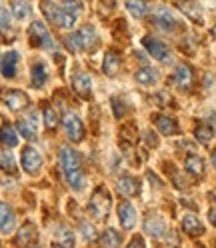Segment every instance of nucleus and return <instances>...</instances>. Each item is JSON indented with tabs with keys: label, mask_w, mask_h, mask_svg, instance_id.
<instances>
[{
	"label": "nucleus",
	"mask_w": 216,
	"mask_h": 248,
	"mask_svg": "<svg viewBox=\"0 0 216 248\" xmlns=\"http://www.w3.org/2000/svg\"><path fill=\"white\" fill-rule=\"evenodd\" d=\"M60 164H62L64 176L70 184V188L82 190L84 188V174H82L80 158H78V154H76V150H72L70 146H64L60 150Z\"/></svg>",
	"instance_id": "f257e3e1"
},
{
	"label": "nucleus",
	"mask_w": 216,
	"mask_h": 248,
	"mask_svg": "<svg viewBox=\"0 0 216 248\" xmlns=\"http://www.w3.org/2000/svg\"><path fill=\"white\" fill-rule=\"evenodd\" d=\"M110 204H112V198H110V192H108L104 186H98V188L94 190V194H92L90 198V214L94 216L96 220H104L108 212H110Z\"/></svg>",
	"instance_id": "f03ea898"
},
{
	"label": "nucleus",
	"mask_w": 216,
	"mask_h": 248,
	"mask_svg": "<svg viewBox=\"0 0 216 248\" xmlns=\"http://www.w3.org/2000/svg\"><path fill=\"white\" fill-rule=\"evenodd\" d=\"M28 36H30V44L36 46V48H52L54 46V40H52V36L48 32V28H46V24L40 22V20L30 24Z\"/></svg>",
	"instance_id": "7ed1b4c3"
},
{
	"label": "nucleus",
	"mask_w": 216,
	"mask_h": 248,
	"mask_svg": "<svg viewBox=\"0 0 216 248\" xmlns=\"http://www.w3.org/2000/svg\"><path fill=\"white\" fill-rule=\"evenodd\" d=\"M142 44H144V48L148 50V54L152 58H156L158 62H162V64H170V62H172V52H170V48H168L164 42L152 38V36H146L142 40Z\"/></svg>",
	"instance_id": "20e7f679"
},
{
	"label": "nucleus",
	"mask_w": 216,
	"mask_h": 248,
	"mask_svg": "<svg viewBox=\"0 0 216 248\" xmlns=\"http://www.w3.org/2000/svg\"><path fill=\"white\" fill-rule=\"evenodd\" d=\"M62 124H64V130L72 142H80L84 138V124L76 112H66L62 118Z\"/></svg>",
	"instance_id": "39448f33"
},
{
	"label": "nucleus",
	"mask_w": 216,
	"mask_h": 248,
	"mask_svg": "<svg viewBox=\"0 0 216 248\" xmlns=\"http://www.w3.org/2000/svg\"><path fill=\"white\" fill-rule=\"evenodd\" d=\"M152 20H154V24H156L158 28L166 30V32H168V30H174L178 26V20L174 18V14L168 10L166 6H156V8H154Z\"/></svg>",
	"instance_id": "423d86ee"
},
{
	"label": "nucleus",
	"mask_w": 216,
	"mask_h": 248,
	"mask_svg": "<svg viewBox=\"0 0 216 248\" xmlns=\"http://www.w3.org/2000/svg\"><path fill=\"white\" fill-rule=\"evenodd\" d=\"M42 166V156L40 152L32 146H26L22 150V168L26 170L28 174H38V170Z\"/></svg>",
	"instance_id": "0eeeda50"
},
{
	"label": "nucleus",
	"mask_w": 216,
	"mask_h": 248,
	"mask_svg": "<svg viewBox=\"0 0 216 248\" xmlns=\"http://www.w3.org/2000/svg\"><path fill=\"white\" fill-rule=\"evenodd\" d=\"M4 104L8 106V110L12 112H18L28 104V96L24 94L22 90H8L4 94Z\"/></svg>",
	"instance_id": "6e6552de"
},
{
	"label": "nucleus",
	"mask_w": 216,
	"mask_h": 248,
	"mask_svg": "<svg viewBox=\"0 0 216 248\" xmlns=\"http://www.w3.org/2000/svg\"><path fill=\"white\" fill-rule=\"evenodd\" d=\"M194 82V74H192V68L188 64H178L176 70H174V84L182 90H188Z\"/></svg>",
	"instance_id": "1a4fd4ad"
},
{
	"label": "nucleus",
	"mask_w": 216,
	"mask_h": 248,
	"mask_svg": "<svg viewBox=\"0 0 216 248\" xmlns=\"http://www.w3.org/2000/svg\"><path fill=\"white\" fill-rule=\"evenodd\" d=\"M72 88L74 92L78 96L82 98H88L92 94V80H90V76L86 72H78V74H74V78H72Z\"/></svg>",
	"instance_id": "9d476101"
},
{
	"label": "nucleus",
	"mask_w": 216,
	"mask_h": 248,
	"mask_svg": "<svg viewBox=\"0 0 216 248\" xmlns=\"http://www.w3.org/2000/svg\"><path fill=\"white\" fill-rule=\"evenodd\" d=\"M116 190H118L122 196L132 198V196H136L138 192H140V184H138V180L132 178V176H120V178L116 180Z\"/></svg>",
	"instance_id": "9b49d317"
},
{
	"label": "nucleus",
	"mask_w": 216,
	"mask_h": 248,
	"mask_svg": "<svg viewBox=\"0 0 216 248\" xmlns=\"http://www.w3.org/2000/svg\"><path fill=\"white\" fill-rule=\"evenodd\" d=\"M16 66H18V52H6L2 54V60H0V70H2V76L6 78H14L16 76Z\"/></svg>",
	"instance_id": "f8f14e48"
},
{
	"label": "nucleus",
	"mask_w": 216,
	"mask_h": 248,
	"mask_svg": "<svg viewBox=\"0 0 216 248\" xmlns=\"http://www.w3.org/2000/svg\"><path fill=\"white\" fill-rule=\"evenodd\" d=\"M36 124H38L36 112H30L28 120H20L16 124V130H18V134H22L26 138V140H36Z\"/></svg>",
	"instance_id": "ddd939ff"
},
{
	"label": "nucleus",
	"mask_w": 216,
	"mask_h": 248,
	"mask_svg": "<svg viewBox=\"0 0 216 248\" xmlns=\"http://www.w3.org/2000/svg\"><path fill=\"white\" fill-rule=\"evenodd\" d=\"M14 222H16V216H14L12 206L6 202H0V232H4V234L12 232Z\"/></svg>",
	"instance_id": "4468645a"
},
{
	"label": "nucleus",
	"mask_w": 216,
	"mask_h": 248,
	"mask_svg": "<svg viewBox=\"0 0 216 248\" xmlns=\"http://www.w3.org/2000/svg\"><path fill=\"white\" fill-rule=\"evenodd\" d=\"M118 218H120V224L124 226L126 230L134 228L136 224V210L130 202H120L118 204Z\"/></svg>",
	"instance_id": "2eb2a0df"
},
{
	"label": "nucleus",
	"mask_w": 216,
	"mask_h": 248,
	"mask_svg": "<svg viewBox=\"0 0 216 248\" xmlns=\"http://www.w3.org/2000/svg\"><path fill=\"white\" fill-rule=\"evenodd\" d=\"M182 230L186 232L188 236H194V238L204 234V226L198 220V216H194V214H186L182 218Z\"/></svg>",
	"instance_id": "dca6fc26"
},
{
	"label": "nucleus",
	"mask_w": 216,
	"mask_h": 248,
	"mask_svg": "<svg viewBox=\"0 0 216 248\" xmlns=\"http://www.w3.org/2000/svg\"><path fill=\"white\" fill-rule=\"evenodd\" d=\"M154 124H156L158 132L164 134V136H172V134H176V130H178L176 120H174L172 116H166V114L156 116V118H154Z\"/></svg>",
	"instance_id": "f3484780"
},
{
	"label": "nucleus",
	"mask_w": 216,
	"mask_h": 248,
	"mask_svg": "<svg viewBox=\"0 0 216 248\" xmlns=\"http://www.w3.org/2000/svg\"><path fill=\"white\" fill-rule=\"evenodd\" d=\"M178 8L186 14V16L190 18V20H194V22H198V24H202V10H200V6L198 4H194L192 0H178Z\"/></svg>",
	"instance_id": "a211bd4d"
},
{
	"label": "nucleus",
	"mask_w": 216,
	"mask_h": 248,
	"mask_svg": "<svg viewBox=\"0 0 216 248\" xmlns=\"http://www.w3.org/2000/svg\"><path fill=\"white\" fill-rule=\"evenodd\" d=\"M144 230L148 232L150 236H154V238H162L166 228H164L162 218H158V216H148V218L144 220Z\"/></svg>",
	"instance_id": "6ab92c4d"
},
{
	"label": "nucleus",
	"mask_w": 216,
	"mask_h": 248,
	"mask_svg": "<svg viewBox=\"0 0 216 248\" xmlns=\"http://www.w3.org/2000/svg\"><path fill=\"white\" fill-rule=\"evenodd\" d=\"M36 228L34 224H24L20 230H18V234H16V244L18 246H28V244H34L36 242Z\"/></svg>",
	"instance_id": "aec40b11"
},
{
	"label": "nucleus",
	"mask_w": 216,
	"mask_h": 248,
	"mask_svg": "<svg viewBox=\"0 0 216 248\" xmlns=\"http://www.w3.org/2000/svg\"><path fill=\"white\" fill-rule=\"evenodd\" d=\"M74 22H76V12H70V10H66V8H60L58 6V12H56V16H54V24L58 26V28H72L74 26Z\"/></svg>",
	"instance_id": "412c9836"
},
{
	"label": "nucleus",
	"mask_w": 216,
	"mask_h": 248,
	"mask_svg": "<svg viewBox=\"0 0 216 248\" xmlns=\"http://www.w3.org/2000/svg\"><path fill=\"white\" fill-rule=\"evenodd\" d=\"M0 142L6 148H14L18 144V130H14L10 124H4V126L0 128Z\"/></svg>",
	"instance_id": "4be33fe9"
},
{
	"label": "nucleus",
	"mask_w": 216,
	"mask_h": 248,
	"mask_svg": "<svg viewBox=\"0 0 216 248\" xmlns=\"http://www.w3.org/2000/svg\"><path fill=\"white\" fill-rule=\"evenodd\" d=\"M184 166H186V172L196 176V178L204 174V160L200 156H196V154H190L186 158V162H184Z\"/></svg>",
	"instance_id": "5701e85b"
},
{
	"label": "nucleus",
	"mask_w": 216,
	"mask_h": 248,
	"mask_svg": "<svg viewBox=\"0 0 216 248\" xmlns=\"http://www.w3.org/2000/svg\"><path fill=\"white\" fill-rule=\"evenodd\" d=\"M134 78H136L138 84H142V86H152V84H156L158 74H156V70H152V68L144 66V68H140V70L136 72Z\"/></svg>",
	"instance_id": "b1692460"
},
{
	"label": "nucleus",
	"mask_w": 216,
	"mask_h": 248,
	"mask_svg": "<svg viewBox=\"0 0 216 248\" xmlns=\"http://www.w3.org/2000/svg\"><path fill=\"white\" fill-rule=\"evenodd\" d=\"M102 70L106 76H114L118 70H120V58L116 52H108L104 56V64H102Z\"/></svg>",
	"instance_id": "393cba45"
},
{
	"label": "nucleus",
	"mask_w": 216,
	"mask_h": 248,
	"mask_svg": "<svg viewBox=\"0 0 216 248\" xmlns=\"http://www.w3.org/2000/svg\"><path fill=\"white\" fill-rule=\"evenodd\" d=\"M30 78H32V86L34 88H42L46 78H48V74H46V66L42 62H36L32 66V72H30Z\"/></svg>",
	"instance_id": "a878e982"
},
{
	"label": "nucleus",
	"mask_w": 216,
	"mask_h": 248,
	"mask_svg": "<svg viewBox=\"0 0 216 248\" xmlns=\"http://www.w3.org/2000/svg\"><path fill=\"white\" fill-rule=\"evenodd\" d=\"M64 42H66V48L70 52H80V50H86L88 48L84 38H82V34H80V30H78V32H74V34H68Z\"/></svg>",
	"instance_id": "bb28decb"
},
{
	"label": "nucleus",
	"mask_w": 216,
	"mask_h": 248,
	"mask_svg": "<svg viewBox=\"0 0 216 248\" xmlns=\"http://www.w3.org/2000/svg\"><path fill=\"white\" fill-rule=\"evenodd\" d=\"M126 8L134 18H144L148 14V6L144 0H126Z\"/></svg>",
	"instance_id": "cd10ccee"
},
{
	"label": "nucleus",
	"mask_w": 216,
	"mask_h": 248,
	"mask_svg": "<svg viewBox=\"0 0 216 248\" xmlns=\"http://www.w3.org/2000/svg\"><path fill=\"white\" fill-rule=\"evenodd\" d=\"M98 242L102 246H120L122 244V236L114 228H108V230H104V234L98 238Z\"/></svg>",
	"instance_id": "c85d7f7f"
},
{
	"label": "nucleus",
	"mask_w": 216,
	"mask_h": 248,
	"mask_svg": "<svg viewBox=\"0 0 216 248\" xmlns=\"http://www.w3.org/2000/svg\"><path fill=\"white\" fill-rule=\"evenodd\" d=\"M212 136H214V130L208 126V124H198L194 128V138L200 144H208L212 140Z\"/></svg>",
	"instance_id": "c756f323"
},
{
	"label": "nucleus",
	"mask_w": 216,
	"mask_h": 248,
	"mask_svg": "<svg viewBox=\"0 0 216 248\" xmlns=\"http://www.w3.org/2000/svg\"><path fill=\"white\" fill-rule=\"evenodd\" d=\"M10 6H12V14H14V16H16L18 20L26 18L28 14H30V4L26 2V0H12Z\"/></svg>",
	"instance_id": "7c9ffc66"
},
{
	"label": "nucleus",
	"mask_w": 216,
	"mask_h": 248,
	"mask_svg": "<svg viewBox=\"0 0 216 248\" xmlns=\"http://www.w3.org/2000/svg\"><path fill=\"white\" fill-rule=\"evenodd\" d=\"M0 168L8 174H16V160H14L12 152H8V150L2 152V156H0Z\"/></svg>",
	"instance_id": "2f4dec72"
},
{
	"label": "nucleus",
	"mask_w": 216,
	"mask_h": 248,
	"mask_svg": "<svg viewBox=\"0 0 216 248\" xmlns=\"http://www.w3.org/2000/svg\"><path fill=\"white\" fill-rule=\"evenodd\" d=\"M56 244H60V246H72L74 244V232L70 228H66V226L58 228V232H56Z\"/></svg>",
	"instance_id": "473e14b6"
},
{
	"label": "nucleus",
	"mask_w": 216,
	"mask_h": 248,
	"mask_svg": "<svg viewBox=\"0 0 216 248\" xmlns=\"http://www.w3.org/2000/svg\"><path fill=\"white\" fill-rule=\"evenodd\" d=\"M42 118H44V126L48 128V130H54V128H56V124H58V116H56V112L52 110V106H44V110H42Z\"/></svg>",
	"instance_id": "72a5a7b5"
},
{
	"label": "nucleus",
	"mask_w": 216,
	"mask_h": 248,
	"mask_svg": "<svg viewBox=\"0 0 216 248\" xmlns=\"http://www.w3.org/2000/svg\"><path fill=\"white\" fill-rule=\"evenodd\" d=\"M40 10H42V14L46 16V20L54 22V16H56V12H58V6H56V4H52L50 0H42Z\"/></svg>",
	"instance_id": "f704fd0d"
},
{
	"label": "nucleus",
	"mask_w": 216,
	"mask_h": 248,
	"mask_svg": "<svg viewBox=\"0 0 216 248\" xmlns=\"http://www.w3.org/2000/svg\"><path fill=\"white\" fill-rule=\"evenodd\" d=\"M112 112H114V116L116 118H124V114H126V104H124V100L122 98H112Z\"/></svg>",
	"instance_id": "c9c22d12"
},
{
	"label": "nucleus",
	"mask_w": 216,
	"mask_h": 248,
	"mask_svg": "<svg viewBox=\"0 0 216 248\" xmlns=\"http://www.w3.org/2000/svg\"><path fill=\"white\" fill-rule=\"evenodd\" d=\"M80 34H82V38H84L86 46L90 48V46H92V42H94V38H96L94 28H92V26H82V28H80Z\"/></svg>",
	"instance_id": "e433bc0d"
},
{
	"label": "nucleus",
	"mask_w": 216,
	"mask_h": 248,
	"mask_svg": "<svg viewBox=\"0 0 216 248\" xmlns=\"http://www.w3.org/2000/svg\"><path fill=\"white\" fill-rule=\"evenodd\" d=\"M0 28L2 30H10L12 28V16L6 8H0Z\"/></svg>",
	"instance_id": "4c0bfd02"
},
{
	"label": "nucleus",
	"mask_w": 216,
	"mask_h": 248,
	"mask_svg": "<svg viewBox=\"0 0 216 248\" xmlns=\"http://www.w3.org/2000/svg\"><path fill=\"white\" fill-rule=\"evenodd\" d=\"M80 228H82V236H84L88 242H92V240H96V238H98V236H96V232H94V226H92V224L82 222Z\"/></svg>",
	"instance_id": "58836bf2"
},
{
	"label": "nucleus",
	"mask_w": 216,
	"mask_h": 248,
	"mask_svg": "<svg viewBox=\"0 0 216 248\" xmlns=\"http://www.w3.org/2000/svg\"><path fill=\"white\" fill-rule=\"evenodd\" d=\"M62 8H66V10H70V12H76V14H78L80 2H78V0H64V4H62Z\"/></svg>",
	"instance_id": "ea45409f"
},
{
	"label": "nucleus",
	"mask_w": 216,
	"mask_h": 248,
	"mask_svg": "<svg viewBox=\"0 0 216 248\" xmlns=\"http://www.w3.org/2000/svg\"><path fill=\"white\" fill-rule=\"evenodd\" d=\"M206 124H208V126L216 132V112H212V114H208V118H206Z\"/></svg>",
	"instance_id": "a19ab883"
},
{
	"label": "nucleus",
	"mask_w": 216,
	"mask_h": 248,
	"mask_svg": "<svg viewBox=\"0 0 216 248\" xmlns=\"http://www.w3.org/2000/svg\"><path fill=\"white\" fill-rule=\"evenodd\" d=\"M130 246H132V248H138V246H144V240H142L140 236H134V238L130 240Z\"/></svg>",
	"instance_id": "79ce46f5"
},
{
	"label": "nucleus",
	"mask_w": 216,
	"mask_h": 248,
	"mask_svg": "<svg viewBox=\"0 0 216 248\" xmlns=\"http://www.w3.org/2000/svg\"><path fill=\"white\" fill-rule=\"evenodd\" d=\"M144 134H146L144 138H146V140L150 142V146H156V142H158V140H156V138H154V136H152V132H144Z\"/></svg>",
	"instance_id": "37998d69"
},
{
	"label": "nucleus",
	"mask_w": 216,
	"mask_h": 248,
	"mask_svg": "<svg viewBox=\"0 0 216 248\" xmlns=\"http://www.w3.org/2000/svg\"><path fill=\"white\" fill-rule=\"evenodd\" d=\"M208 218H210V222L216 226V208H210V212H208Z\"/></svg>",
	"instance_id": "c03bdc74"
},
{
	"label": "nucleus",
	"mask_w": 216,
	"mask_h": 248,
	"mask_svg": "<svg viewBox=\"0 0 216 248\" xmlns=\"http://www.w3.org/2000/svg\"><path fill=\"white\" fill-rule=\"evenodd\" d=\"M102 2H104V4H108V6H110V8H112V6L116 4V0H102Z\"/></svg>",
	"instance_id": "a18cd8bd"
},
{
	"label": "nucleus",
	"mask_w": 216,
	"mask_h": 248,
	"mask_svg": "<svg viewBox=\"0 0 216 248\" xmlns=\"http://www.w3.org/2000/svg\"><path fill=\"white\" fill-rule=\"evenodd\" d=\"M212 164H214V166H216V148H214V150H212Z\"/></svg>",
	"instance_id": "49530a36"
},
{
	"label": "nucleus",
	"mask_w": 216,
	"mask_h": 248,
	"mask_svg": "<svg viewBox=\"0 0 216 248\" xmlns=\"http://www.w3.org/2000/svg\"><path fill=\"white\" fill-rule=\"evenodd\" d=\"M210 34H212V36H214V38H216V26H214V28H212V30H210Z\"/></svg>",
	"instance_id": "de8ad7c7"
}]
</instances>
